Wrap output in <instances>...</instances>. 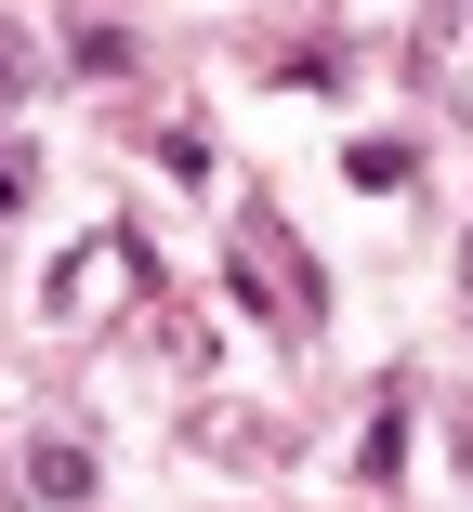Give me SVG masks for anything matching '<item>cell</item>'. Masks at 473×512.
Instances as JSON below:
<instances>
[{"mask_svg":"<svg viewBox=\"0 0 473 512\" xmlns=\"http://www.w3.org/2000/svg\"><path fill=\"white\" fill-rule=\"evenodd\" d=\"M14 79H27V53H0V92H14Z\"/></svg>","mask_w":473,"mask_h":512,"instance_id":"1","label":"cell"}]
</instances>
